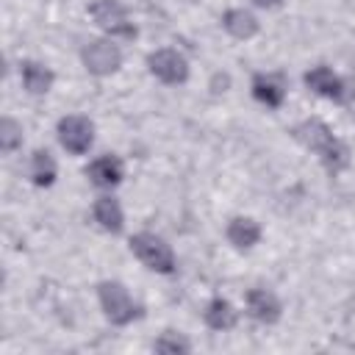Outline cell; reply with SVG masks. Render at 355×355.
I'll list each match as a JSON object with an SVG mask.
<instances>
[{"label":"cell","instance_id":"11","mask_svg":"<svg viewBox=\"0 0 355 355\" xmlns=\"http://www.w3.org/2000/svg\"><path fill=\"white\" fill-rule=\"evenodd\" d=\"M86 178H89L94 186H100V189H114V186H119L122 178H125V164H122L119 155H111V153L97 155V158L86 166Z\"/></svg>","mask_w":355,"mask_h":355},{"label":"cell","instance_id":"14","mask_svg":"<svg viewBox=\"0 0 355 355\" xmlns=\"http://www.w3.org/2000/svg\"><path fill=\"white\" fill-rule=\"evenodd\" d=\"M92 219L97 222L100 230L105 233H122L125 227V214H122V205L116 197H97L92 202Z\"/></svg>","mask_w":355,"mask_h":355},{"label":"cell","instance_id":"19","mask_svg":"<svg viewBox=\"0 0 355 355\" xmlns=\"http://www.w3.org/2000/svg\"><path fill=\"white\" fill-rule=\"evenodd\" d=\"M153 349H155V352H164V355H186V352H191V341H189L186 336H180V333L166 330V333H161V336L155 338Z\"/></svg>","mask_w":355,"mask_h":355},{"label":"cell","instance_id":"2","mask_svg":"<svg viewBox=\"0 0 355 355\" xmlns=\"http://www.w3.org/2000/svg\"><path fill=\"white\" fill-rule=\"evenodd\" d=\"M97 300H100L103 316L116 327H125V324L144 316V308L130 297V291L119 280H100L97 283Z\"/></svg>","mask_w":355,"mask_h":355},{"label":"cell","instance_id":"13","mask_svg":"<svg viewBox=\"0 0 355 355\" xmlns=\"http://www.w3.org/2000/svg\"><path fill=\"white\" fill-rule=\"evenodd\" d=\"M19 80H22V89H25L28 94L42 97V94H47V92L53 89V83H55V72H53L50 67H44L42 61L28 58V61L19 64Z\"/></svg>","mask_w":355,"mask_h":355},{"label":"cell","instance_id":"17","mask_svg":"<svg viewBox=\"0 0 355 355\" xmlns=\"http://www.w3.org/2000/svg\"><path fill=\"white\" fill-rule=\"evenodd\" d=\"M28 175H31V183L39 186V189H47L55 183V175H58V166H55V158L50 155V150H33L31 155V164H28Z\"/></svg>","mask_w":355,"mask_h":355},{"label":"cell","instance_id":"9","mask_svg":"<svg viewBox=\"0 0 355 355\" xmlns=\"http://www.w3.org/2000/svg\"><path fill=\"white\" fill-rule=\"evenodd\" d=\"M244 305H247V313L261 324H277L283 316V305H280L277 294L269 288H261V286L244 291Z\"/></svg>","mask_w":355,"mask_h":355},{"label":"cell","instance_id":"4","mask_svg":"<svg viewBox=\"0 0 355 355\" xmlns=\"http://www.w3.org/2000/svg\"><path fill=\"white\" fill-rule=\"evenodd\" d=\"M89 17L108 39H136V25L119 0H92Z\"/></svg>","mask_w":355,"mask_h":355},{"label":"cell","instance_id":"20","mask_svg":"<svg viewBox=\"0 0 355 355\" xmlns=\"http://www.w3.org/2000/svg\"><path fill=\"white\" fill-rule=\"evenodd\" d=\"M258 8H277V6H283L286 0H252Z\"/></svg>","mask_w":355,"mask_h":355},{"label":"cell","instance_id":"8","mask_svg":"<svg viewBox=\"0 0 355 355\" xmlns=\"http://www.w3.org/2000/svg\"><path fill=\"white\" fill-rule=\"evenodd\" d=\"M302 80H305V86H308L313 94H319V97H324V100L347 103V100L352 97V89L347 86V80H344L338 72H333L330 67H324V64L311 67V69L302 75Z\"/></svg>","mask_w":355,"mask_h":355},{"label":"cell","instance_id":"12","mask_svg":"<svg viewBox=\"0 0 355 355\" xmlns=\"http://www.w3.org/2000/svg\"><path fill=\"white\" fill-rule=\"evenodd\" d=\"M202 322H205V327L214 330V333H227V330H233V327L239 324V311L233 308L230 300H225V297H211V300L205 302V308H202Z\"/></svg>","mask_w":355,"mask_h":355},{"label":"cell","instance_id":"15","mask_svg":"<svg viewBox=\"0 0 355 355\" xmlns=\"http://www.w3.org/2000/svg\"><path fill=\"white\" fill-rule=\"evenodd\" d=\"M222 28H225L233 39L247 42V39L258 36L261 22H258V17H255L252 11H247V8H227V11L222 14Z\"/></svg>","mask_w":355,"mask_h":355},{"label":"cell","instance_id":"10","mask_svg":"<svg viewBox=\"0 0 355 355\" xmlns=\"http://www.w3.org/2000/svg\"><path fill=\"white\" fill-rule=\"evenodd\" d=\"M250 92H252V97H255L261 105L277 111V108L286 103L288 86H286V78H283L280 72H255L252 80H250Z\"/></svg>","mask_w":355,"mask_h":355},{"label":"cell","instance_id":"18","mask_svg":"<svg viewBox=\"0 0 355 355\" xmlns=\"http://www.w3.org/2000/svg\"><path fill=\"white\" fill-rule=\"evenodd\" d=\"M19 147H22V125L11 116H3L0 119V150H3V155H11Z\"/></svg>","mask_w":355,"mask_h":355},{"label":"cell","instance_id":"7","mask_svg":"<svg viewBox=\"0 0 355 355\" xmlns=\"http://www.w3.org/2000/svg\"><path fill=\"white\" fill-rule=\"evenodd\" d=\"M55 136H58V144L69 155H83L94 144V122L83 114H67L58 119Z\"/></svg>","mask_w":355,"mask_h":355},{"label":"cell","instance_id":"6","mask_svg":"<svg viewBox=\"0 0 355 355\" xmlns=\"http://www.w3.org/2000/svg\"><path fill=\"white\" fill-rule=\"evenodd\" d=\"M147 69L164 86H180L189 80V58L175 47H158L147 55Z\"/></svg>","mask_w":355,"mask_h":355},{"label":"cell","instance_id":"5","mask_svg":"<svg viewBox=\"0 0 355 355\" xmlns=\"http://www.w3.org/2000/svg\"><path fill=\"white\" fill-rule=\"evenodd\" d=\"M80 61H83V67H86L89 75L108 78V75L119 72V67H122V50H119V44H114V39H89L80 47Z\"/></svg>","mask_w":355,"mask_h":355},{"label":"cell","instance_id":"16","mask_svg":"<svg viewBox=\"0 0 355 355\" xmlns=\"http://www.w3.org/2000/svg\"><path fill=\"white\" fill-rule=\"evenodd\" d=\"M225 239L236 250H252L261 241V225L252 216H233L225 227Z\"/></svg>","mask_w":355,"mask_h":355},{"label":"cell","instance_id":"1","mask_svg":"<svg viewBox=\"0 0 355 355\" xmlns=\"http://www.w3.org/2000/svg\"><path fill=\"white\" fill-rule=\"evenodd\" d=\"M291 136H294V141H300L308 153H313L330 175H338V172H344V169L349 166V147H347L322 119L308 116V119L297 122V125L291 128Z\"/></svg>","mask_w":355,"mask_h":355},{"label":"cell","instance_id":"3","mask_svg":"<svg viewBox=\"0 0 355 355\" xmlns=\"http://www.w3.org/2000/svg\"><path fill=\"white\" fill-rule=\"evenodd\" d=\"M130 252L155 275H175L178 269V258H175V250L166 239H161L158 233H150V230H139L130 236L128 241Z\"/></svg>","mask_w":355,"mask_h":355}]
</instances>
